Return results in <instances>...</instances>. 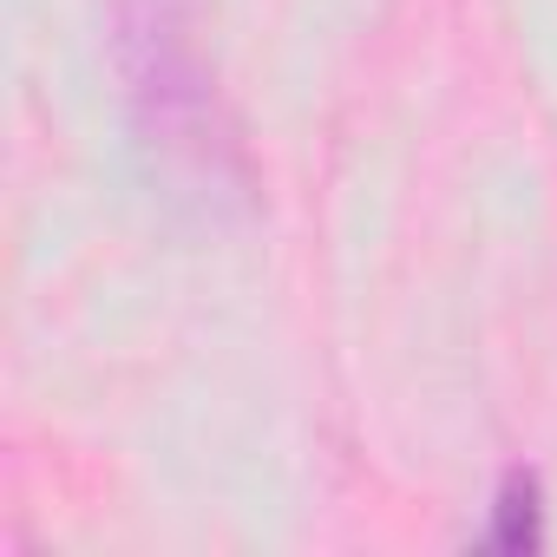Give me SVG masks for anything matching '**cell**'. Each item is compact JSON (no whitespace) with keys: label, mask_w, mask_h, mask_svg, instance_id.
<instances>
[{"label":"cell","mask_w":557,"mask_h":557,"mask_svg":"<svg viewBox=\"0 0 557 557\" xmlns=\"http://www.w3.org/2000/svg\"><path fill=\"white\" fill-rule=\"evenodd\" d=\"M479 544H485V550H537V544H544V485H537V472L511 466V472L498 479V492H492V524H485Z\"/></svg>","instance_id":"1"}]
</instances>
